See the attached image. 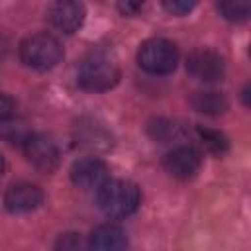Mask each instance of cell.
Instances as JSON below:
<instances>
[{"label":"cell","mask_w":251,"mask_h":251,"mask_svg":"<svg viewBox=\"0 0 251 251\" xmlns=\"http://www.w3.org/2000/svg\"><path fill=\"white\" fill-rule=\"evenodd\" d=\"M122 78L118 63L104 51L88 53L76 71V84L86 92L112 90Z\"/></svg>","instance_id":"obj_1"},{"label":"cell","mask_w":251,"mask_h":251,"mask_svg":"<svg viewBox=\"0 0 251 251\" xmlns=\"http://www.w3.org/2000/svg\"><path fill=\"white\" fill-rule=\"evenodd\" d=\"M98 208L110 218H126L137 212L141 204V190L135 182L124 178H110L98 190Z\"/></svg>","instance_id":"obj_2"},{"label":"cell","mask_w":251,"mask_h":251,"mask_svg":"<svg viewBox=\"0 0 251 251\" xmlns=\"http://www.w3.org/2000/svg\"><path fill=\"white\" fill-rule=\"evenodd\" d=\"M18 53H20V61L25 67L33 71H49L61 63L63 45L55 35L41 31V33L27 35L20 43Z\"/></svg>","instance_id":"obj_3"},{"label":"cell","mask_w":251,"mask_h":251,"mask_svg":"<svg viewBox=\"0 0 251 251\" xmlns=\"http://www.w3.org/2000/svg\"><path fill=\"white\" fill-rule=\"evenodd\" d=\"M137 65L151 75H169L178 65V49L169 39L151 37L139 45Z\"/></svg>","instance_id":"obj_4"},{"label":"cell","mask_w":251,"mask_h":251,"mask_svg":"<svg viewBox=\"0 0 251 251\" xmlns=\"http://www.w3.org/2000/svg\"><path fill=\"white\" fill-rule=\"evenodd\" d=\"M24 155L39 173H53L61 163L57 141L47 133H29L24 137Z\"/></svg>","instance_id":"obj_5"},{"label":"cell","mask_w":251,"mask_h":251,"mask_svg":"<svg viewBox=\"0 0 251 251\" xmlns=\"http://www.w3.org/2000/svg\"><path fill=\"white\" fill-rule=\"evenodd\" d=\"M69 176L76 188L84 192H90V190L98 192L110 180V169L98 157H80L71 165Z\"/></svg>","instance_id":"obj_6"},{"label":"cell","mask_w":251,"mask_h":251,"mask_svg":"<svg viewBox=\"0 0 251 251\" xmlns=\"http://www.w3.org/2000/svg\"><path fill=\"white\" fill-rule=\"evenodd\" d=\"M186 73L200 82H220L226 76V61L212 49H194L186 57Z\"/></svg>","instance_id":"obj_7"},{"label":"cell","mask_w":251,"mask_h":251,"mask_svg":"<svg viewBox=\"0 0 251 251\" xmlns=\"http://www.w3.org/2000/svg\"><path fill=\"white\" fill-rule=\"evenodd\" d=\"M43 202V190L37 184L18 180L12 182L4 192V208L10 214H27L39 208Z\"/></svg>","instance_id":"obj_8"},{"label":"cell","mask_w":251,"mask_h":251,"mask_svg":"<svg viewBox=\"0 0 251 251\" xmlns=\"http://www.w3.org/2000/svg\"><path fill=\"white\" fill-rule=\"evenodd\" d=\"M202 165V155L190 145H178L163 157V169L180 180L192 178Z\"/></svg>","instance_id":"obj_9"},{"label":"cell","mask_w":251,"mask_h":251,"mask_svg":"<svg viewBox=\"0 0 251 251\" xmlns=\"http://www.w3.org/2000/svg\"><path fill=\"white\" fill-rule=\"evenodd\" d=\"M47 14H49V22L55 29H59L63 33H75L84 24L86 8L82 2L63 0V2H55Z\"/></svg>","instance_id":"obj_10"},{"label":"cell","mask_w":251,"mask_h":251,"mask_svg":"<svg viewBox=\"0 0 251 251\" xmlns=\"http://www.w3.org/2000/svg\"><path fill=\"white\" fill-rule=\"evenodd\" d=\"M90 251H127V235L116 224H100L88 237Z\"/></svg>","instance_id":"obj_11"},{"label":"cell","mask_w":251,"mask_h":251,"mask_svg":"<svg viewBox=\"0 0 251 251\" xmlns=\"http://www.w3.org/2000/svg\"><path fill=\"white\" fill-rule=\"evenodd\" d=\"M188 104L204 116H222L229 110L227 96L216 90H196L188 96Z\"/></svg>","instance_id":"obj_12"},{"label":"cell","mask_w":251,"mask_h":251,"mask_svg":"<svg viewBox=\"0 0 251 251\" xmlns=\"http://www.w3.org/2000/svg\"><path fill=\"white\" fill-rule=\"evenodd\" d=\"M147 131H149V135H151L155 141H159V143H171V141L182 137V133H184L182 126H178V124L173 122V120H165V118L153 120V122L147 126Z\"/></svg>","instance_id":"obj_13"},{"label":"cell","mask_w":251,"mask_h":251,"mask_svg":"<svg viewBox=\"0 0 251 251\" xmlns=\"http://www.w3.org/2000/svg\"><path fill=\"white\" fill-rule=\"evenodd\" d=\"M196 135L200 139V143L214 155H226L229 151V139L218 131V129H210V127H204V126H196Z\"/></svg>","instance_id":"obj_14"},{"label":"cell","mask_w":251,"mask_h":251,"mask_svg":"<svg viewBox=\"0 0 251 251\" xmlns=\"http://www.w3.org/2000/svg\"><path fill=\"white\" fill-rule=\"evenodd\" d=\"M78 141L82 147H94V149H106L112 141H110V133L98 126L96 131L92 133V124L90 126H80V133H78Z\"/></svg>","instance_id":"obj_15"},{"label":"cell","mask_w":251,"mask_h":251,"mask_svg":"<svg viewBox=\"0 0 251 251\" xmlns=\"http://www.w3.org/2000/svg\"><path fill=\"white\" fill-rule=\"evenodd\" d=\"M218 12L229 20V22H245L251 14V4L247 0H231V2H220Z\"/></svg>","instance_id":"obj_16"},{"label":"cell","mask_w":251,"mask_h":251,"mask_svg":"<svg viewBox=\"0 0 251 251\" xmlns=\"http://www.w3.org/2000/svg\"><path fill=\"white\" fill-rule=\"evenodd\" d=\"M53 251H88V243L82 239L80 233L69 231V233H61L57 237Z\"/></svg>","instance_id":"obj_17"},{"label":"cell","mask_w":251,"mask_h":251,"mask_svg":"<svg viewBox=\"0 0 251 251\" xmlns=\"http://www.w3.org/2000/svg\"><path fill=\"white\" fill-rule=\"evenodd\" d=\"M194 6H196L194 0H165L163 2V8L173 16H184L190 10H194Z\"/></svg>","instance_id":"obj_18"},{"label":"cell","mask_w":251,"mask_h":251,"mask_svg":"<svg viewBox=\"0 0 251 251\" xmlns=\"http://www.w3.org/2000/svg\"><path fill=\"white\" fill-rule=\"evenodd\" d=\"M16 114V100L4 92H0V124L8 122Z\"/></svg>","instance_id":"obj_19"},{"label":"cell","mask_w":251,"mask_h":251,"mask_svg":"<svg viewBox=\"0 0 251 251\" xmlns=\"http://www.w3.org/2000/svg\"><path fill=\"white\" fill-rule=\"evenodd\" d=\"M141 8H143V2H120L118 4V10L124 16H135Z\"/></svg>","instance_id":"obj_20"},{"label":"cell","mask_w":251,"mask_h":251,"mask_svg":"<svg viewBox=\"0 0 251 251\" xmlns=\"http://www.w3.org/2000/svg\"><path fill=\"white\" fill-rule=\"evenodd\" d=\"M8 53H10V39H8V35L0 29V63L6 61Z\"/></svg>","instance_id":"obj_21"},{"label":"cell","mask_w":251,"mask_h":251,"mask_svg":"<svg viewBox=\"0 0 251 251\" xmlns=\"http://www.w3.org/2000/svg\"><path fill=\"white\" fill-rule=\"evenodd\" d=\"M243 100H245V106H249V86L243 88Z\"/></svg>","instance_id":"obj_22"},{"label":"cell","mask_w":251,"mask_h":251,"mask_svg":"<svg viewBox=\"0 0 251 251\" xmlns=\"http://www.w3.org/2000/svg\"><path fill=\"white\" fill-rule=\"evenodd\" d=\"M4 169H6V163H4V157L0 155V176L4 175Z\"/></svg>","instance_id":"obj_23"}]
</instances>
